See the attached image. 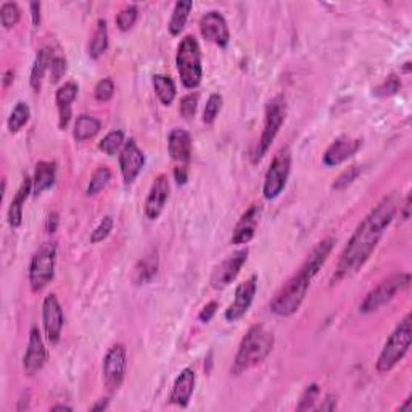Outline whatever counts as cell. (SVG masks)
<instances>
[{
	"instance_id": "obj_9",
	"label": "cell",
	"mask_w": 412,
	"mask_h": 412,
	"mask_svg": "<svg viewBox=\"0 0 412 412\" xmlns=\"http://www.w3.org/2000/svg\"><path fill=\"white\" fill-rule=\"evenodd\" d=\"M290 166H291L290 150L287 147L280 148L277 155L274 157L273 163H271L264 178L263 194L266 200H274L282 194V190L285 189V185H287V180H289Z\"/></svg>"
},
{
	"instance_id": "obj_4",
	"label": "cell",
	"mask_w": 412,
	"mask_h": 412,
	"mask_svg": "<svg viewBox=\"0 0 412 412\" xmlns=\"http://www.w3.org/2000/svg\"><path fill=\"white\" fill-rule=\"evenodd\" d=\"M175 65L180 81L187 89H197L203 78L202 68V50L195 36H185L179 44L178 55H175Z\"/></svg>"
},
{
	"instance_id": "obj_53",
	"label": "cell",
	"mask_w": 412,
	"mask_h": 412,
	"mask_svg": "<svg viewBox=\"0 0 412 412\" xmlns=\"http://www.w3.org/2000/svg\"><path fill=\"white\" fill-rule=\"evenodd\" d=\"M412 408V398H408V401H406V404L400 406V411H411Z\"/></svg>"
},
{
	"instance_id": "obj_28",
	"label": "cell",
	"mask_w": 412,
	"mask_h": 412,
	"mask_svg": "<svg viewBox=\"0 0 412 412\" xmlns=\"http://www.w3.org/2000/svg\"><path fill=\"white\" fill-rule=\"evenodd\" d=\"M192 8H194L192 0H179V2L174 5L173 15H171V19L168 24L169 33L173 34V36H179V34L182 33L185 24H187L189 15L192 12Z\"/></svg>"
},
{
	"instance_id": "obj_48",
	"label": "cell",
	"mask_w": 412,
	"mask_h": 412,
	"mask_svg": "<svg viewBox=\"0 0 412 412\" xmlns=\"http://www.w3.org/2000/svg\"><path fill=\"white\" fill-rule=\"evenodd\" d=\"M174 175H175V180H178V184L187 182V168H185V164L178 166V168L174 169Z\"/></svg>"
},
{
	"instance_id": "obj_26",
	"label": "cell",
	"mask_w": 412,
	"mask_h": 412,
	"mask_svg": "<svg viewBox=\"0 0 412 412\" xmlns=\"http://www.w3.org/2000/svg\"><path fill=\"white\" fill-rule=\"evenodd\" d=\"M53 52L49 47H42L36 55V60H34L33 69H31V87L34 92H39L42 87L45 73L49 71L50 67H52L53 62Z\"/></svg>"
},
{
	"instance_id": "obj_8",
	"label": "cell",
	"mask_w": 412,
	"mask_h": 412,
	"mask_svg": "<svg viewBox=\"0 0 412 412\" xmlns=\"http://www.w3.org/2000/svg\"><path fill=\"white\" fill-rule=\"evenodd\" d=\"M55 261H57V247L55 243H45L34 253L29 266V284L34 291L42 289L53 280Z\"/></svg>"
},
{
	"instance_id": "obj_32",
	"label": "cell",
	"mask_w": 412,
	"mask_h": 412,
	"mask_svg": "<svg viewBox=\"0 0 412 412\" xmlns=\"http://www.w3.org/2000/svg\"><path fill=\"white\" fill-rule=\"evenodd\" d=\"M29 118H31V108H29V105L24 102H18L15 105L13 112L8 118L10 132H18V130L29 121Z\"/></svg>"
},
{
	"instance_id": "obj_29",
	"label": "cell",
	"mask_w": 412,
	"mask_h": 412,
	"mask_svg": "<svg viewBox=\"0 0 412 412\" xmlns=\"http://www.w3.org/2000/svg\"><path fill=\"white\" fill-rule=\"evenodd\" d=\"M100 129H102L100 119L89 117V114H81V117H78L76 123H74L73 135L78 142H84V140L95 137L100 132Z\"/></svg>"
},
{
	"instance_id": "obj_27",
	"label": "cell",
	"mask_w": 412,
	"mask_h": 412,
	"mask_svg": "<svg viewBox=\"0 0 412 412\" xmlns=\"http://www.w3.org/2000/svg\"><path fill=\"white\" fill-rule=\"evenodd\" d=\"M33 192V179L26 178L19 187L17 197L13 198L12 205L8 208V224L12 228H19L23 223V206L26 203L29 194Z\"/></svg>"
},
{
	"instance_id": "obj_20",
	"label": "cell",
	"mask_w": 412,
	"mask_h": 412,
	"mask_svg": "<svg viewBox=\"0 0 412 412\" xmlns=\"http://www.w3.org/2000/svg\"><path fill=\"white\" fill-rule=\"evenodd\" d=\"M334 245H335V240L332 237H327L320 240L319 243H316V247L311 250L308 258H306L304 263L301 264L300 268L301 273H304L311 280H313L316 275H318L319 271L323 269V266L325 264V261H327L329 255L332 253V250H334Z\"/></svg>"
},
{
	"instance_id": "obj_18",
	"label": "cell",
	"mask_w": 412,
	"mask_h": 412,
	"mask_svg": "<svg viewBox=\"0 0 412 412\" xmlns=\"http://www.w3.org/2000/svg\"><path fill=\"white\" fill-rule=\"evenodd\" d=\"M169 198V180L168 175L160 174L157 179L153 180L152 187H150L148 197L145 200L144 209H145V216L148 219H158L160 214L163 213L166 202Z\"/></svg>"
},
{
	"instance_id": "obj_3",
	"label": "cell",
	"mask_w": 412,
	"mask_h": 412,
	"mask_svg": "<svg viewBox=\"0 0 412 412\" xmlns=\"http://www.w3.org/2000/svg\"><path fill=\"white\" fill-rule=\"evenodd\" d=\"M311 285V279L304 273L298 271L295 275L285 282L282 287L279 289L277 293L274 295L273 301H271L269 308L274 314L282 316V318H287V316L295 314L296 311L300 309L301 303H303L306 298V293H308Z\"/></svg>"
},
{
	"instance_id": "obj_5",
	"label": "cell",
	"mask_w": 412,
	"mask_h": 412,
	"mask_svg": "<svg viewBox=\"0 0 412 412\" xmlns=\"http://www.w3.org/2000/svg\"><path fill=\"white\" fill-rule=\"evenodd\" d=\"M411 341H412V323H411V314H408L403 320H401L393 334L388 336V340H386L379 359H377V372H379V374H386V372L393 369L409 351Z\"/></svg>"
},
{
	"instance_id": "obj_40",
	"label": "cell",
	"mask_w": 412,
	"mask_h": 412,
	"mask_svg": "<svg viewBox=\"0 0 412 412\" xmlns=\"http://www.w3.org/2000/svg\"><path fill=\"white\" fill-rule=\"evenodd\" d=\"M361 171H363V169H361V166H358V164L351 166V168L343 171V173H341L338 178L335 179V182H334V185H332V189L341 190V189L348 187V185L353 182V180L361 174Z\"/></svg>"
},
{
	"instance_id": "obj_51",
	"label": "cell",
	"mask_w": 412,
	"mask_h": 412,
	"mask_svg": "<svg viewBox=\"0 0 412 412\" xmlns=\"http://www.w3.org/2000/svg\"><path fill=\"white\" fill-rule=\"evenodd\" d=\"M107 408H108V400H100L97 404L90 408V411H105Z\"/></svg>"
},
{
	"instance_id": "obj_14",
	"label": "cell",
	"mask_w": 412,
	"mask_h": 412,
	"mask_svg": "<svg viewBox=\"0 0 412 412\" xmlns=\"http://www.w3.org/2000/svg\"><path fill=\"white\" fill-rule=\"evenodd\" d=\"M144 163V153L139 148L137 142L134 139L126 140L121 153H119V168H121L124 184L134 182L135 178L140 174V171H142Z\"/></svg>"
},
{
	"instance_id": "obj_25",
	"label": "cell",
	"mask_w": 412,
	"mask_h": 412,
	"mask_svg": "<svg viewBox=\"0 0 412 412\" xmlns=\"http://www.w3.org/2000/svg\"><path fill=\"white\" fill-rule=\"evenodd\" d=\"M57 178V163L55 162H39L36 164V173L33 178V194L41 195L50 189Z\"/></svg>"
},
{
	"instance_id": "obj_17",
	"label": "cell",
	"mask_w": 412,
	"mask_h": 412,
	"mask_svg": "<svg viewBox=\"0 0 412 412\" xmlns=\"http://www.w3.org/2000/svg\"><path fill=\"white\" fill-rule=\"evenodd\" d=\"M363 147V140L361 139H351L348 135H341L335 140L330 147L325 150L323 163L327 168H334V166H338L346 160L353 157V155L358 153V150Z\"/></svg>"
},
{
	"instance_id": "obj_12",
	"label": "cell",
	"mask_w": 412,
	"mask_h": 412,
	"mask_svg": "<svg viewBox=\"0 0 412 412\" xmlns=\"http://www.w3.org/2000/svg\"><path fill=\"white\" fill-rule=\"evenodd\" d=\"M42 320L47 340L52 345H57L60 341V336H62L65 314L62 306H60L58 298L53 293L45 296L42 304Z\"/></svg>"
},
{
	"instance_id": "obj_19",
	"label": "cell",
	"mask_w": 412,
	"mask_h": 412,
	"mask_svg": "<svg viewBox=\"0 0 412 412\" xmlns=\"http://www.w3.org/2000/svg\"><path fill=\"white\" fill-rule=\"evenodd\" d=\"M261 214H263V206H261V203L251 205L250 208L245 211L234 229V235H232L234 245H247L248 242L253 240L256 229H258Z\"/></svg>"
},
{
	"instance_id": "obj_47",
	"label": "cell",
	"mask_w": 412,
	"mask_h": 412,
	"mask_svg": "<svg viewBox=\"0 0 412 412\" xmlns=\"http://www.w3.org/2000/svg\"><path fill=\"white\" fill-rule=\"evenodd\" d=\"M29 8H31V15H33V24L37 28L39 24H41V3L31 2L29 3Z\"/></svg>"
},
{
	"instance_id": "obj_15",
	"label": "cell",
	"mask_w": 412,
	"mask_h": 412,
	"mask_svg": "<svg viewBox=\"0 0 412 412\" xmlns=\"http://www.w3.org/2000/svg\"><path fill=\"white\" fill-rule=\"evenodd\" d=\"M200 33L206 41L214 42L219 47H228L230 33L225 18L219 12H208L200 19Z\"/></svg>"
},
{
	"instance_id": "obj_50",
	"label": "cell",
	"mask_w": 412,
	"mask_h": 412,
	"mask_svg": "<svg viewBox=\"0 0 412 412\" xmlns=\"http://www.w3.org/2000/svg\"><path fill=\"white\" fill-rule=\"evenodd\" d=\"M403 219L404 221H408L409 219V216H411V195H408V197H406V200H404V206H403Z\"/></svg>"
},
{
	"instance_id": "obj_33",
	"label": "cell",
	"mask_w": 412,
	"mask_h": 412,
	"mask_svg": "<svg viewBox=\"0 0 412 412\" xmlns=\"http://www.w3.org/2000/svg\"><path fill=\"white\" fill-rule=\"evenodd\" d=\"M110 180H112V171L107 166H100V168L95 169V173L90 178V182L87 185V195L89 197H94L102 192V190L107 187Z\"/></svg>"
},
{
	"instance_id": "obj_16",
	"label": "cell",
	"mask_w": 412,
	"mask_h": 412,
	"mask_svg": "<svg viewBox=\"0 0 412 412\" xmlns=\"http://www.w3.org/2000/svg\"><path fill=\"white\" fill-rule=\"evenodd\" d=\"M45 361H47V351H45L41 332L37 327H33L29 332V343L23 358V369L26 375H36L44 368Z\"/></svg>"
},
{
	"instance_id": "obj_13",
	"label": "cell",
	"mask_w": 412,
	"mask_h": 412,
	"mask_svg": "<svg viewBox=\"0 0 412 412\" xmlns=\"http://www.w3.org/2000/svg\"><path fill=\"white\" fill-rule=\"evenodd\" d=\"M256 287H258V277L251 275L248 280H245V282H242L235 289L234 303L225 311V319H228L229 323H237L239 319H242L243 316L248 313L250 306L253 303V298L256 295Z\"/></svg>"
},
{
	"instance_id": "obj_44",
	"label": "cell",
	"mask_w": 412,
	"mask_h": 412,
	"mask_svg": "<svg viewBox=\"0 0 412 412\" xmlns=\"http://www.w3.org/2000/svg\"><path fill=\"white\" fill-rule=\"evenodd\" d=\"M65 73H67V60L57 55V57H53L52 67H50V79H52V83H58L65 76Z\"/></svg>"
},
{
	"instance_id": "obj_21",
	"label": "cell",
	"mask_w": 412,
	"mask_h": 412,
	"mask_svg": "<svg viewBox=\"0 0 412 412\" xmlns=\"http://www.w3.org/2000/svg\"><path fill=\"white\" fill-rule=\"evenodd\" d=\"M168 152L174 162L187 164L192 158V137L187 130L174 129L168 137Z\"/></svg>"
},
{
	"instance_id": "obj_45",
	"label": "cell",
	"mask_w": 412,
	"mask_h": 412,
	"mask_svg": "<svg viewBox=\"0 0 412 412\" xmlns=\"http://www.w3.org/2000/svg\"><path fill=\"white\" fill-rule=\"evenodd\" d=\"M216 311H218V301H211L205 306V308L200 311L198 314V319L202 320V323H209L211 319H213V316L216 314Z\"/></svg>"
},
{
	"instance_id": "obj_10",
	"label": "cell",
	"mask_w": 412,
	"mask_h": 412,
	"mask_svg": "<svg viewBox=\"0 0 412 412\" xmlns=\"http://www.w3.org/2000/svg\"><path fill=\"white\" fill-rule=\"evenodd\" d=\"M126 368H128V356L124 345L112 346L103 359V381L108 391L113 393L123 385Z\"/></svg>"
},
{
	"instance_id": "obj_31",
	"label": "cell",
	"mask_w": 412,
	"mask_h": 412,
	"mask_svg": "<svg viewBox=\"0 0 412 412\" xmlns=\"http://www.w3.org/2000/svg\"><path fill=\"white\" fill-rule=\"evenodd\" d=\"M153 89L157 92L160 102L163 105H171L175 98V84L173 78L166 76V74H155L153 76Z\"/></svg>"
},
{
	"instance_id": "obj_42",
	"label": "cell",
	"mask_w": 412,
	"mask_h": 412,
	"mask_svg": "<svg viewBox=\"0 0 412 412\" xmlns=\"http://www.w3.org/2000/svg\"><path fill=\"white\" fill-rule=\"evenodd\" d=\"M113 218L112 216H105V218L100 221V224H98V228L94 230L92 232V235H90V242L92 243H100V242H103L105 239L108 237L110 235V232H112L113 230Z\"/></svg>"
},
{
	"instance_id": "obj_24",
	"label": "cell",
	"mask_w": 412,
	"mask_h": 412,
	"mask_svg": "<svg viewBox=\"0 0 412 412\" xmlns=\"http://www.w3.org/2000/svg\"><path fill=\"white\" fill-rule=\"evenodd\" d=\"M157 273H158V253L155 250H152L148 251L142 259H139L137 264L134 266L132 284L140 287V285L152 282Z\"/></svg>"
},
{
	"instance_id": "obj_6",
	"label": "cell",
	"mask_w": 412,
	"mask_h": 412,
	"mask_svg": "<svg viewBox=\"0 0 412 412\" xmlns=\"http://www.w3.org/2000/svg\"><path fill=\"white\" fill-rule=\"evenodd\" d=\"M264 117L266 118H264L263 134H261L258 147H256L253 158H251V162L253 163L261 162V158H263L266 152L269 150L271 144L274 142L275 135L279 134V129L282 128L285 117H287V100H285L284 95H275V97L271 100L268 107H266Z\"/></svg>"
},
{
	"instance_id": "obj_43",
	"label": "cell",
	"mask_w": 412,
	"mask_h": 412,
	"mask_svg": "<svg viewBox=\"0 0 412 412\" xmlns=\"http://www.w3.org/2000/svg\"><path fill=\"white\" fill-rule=\"evenodd\" d=\"M197 107H198V94H189L180 100L179 112L185 119H190L195 114V112H197Z\"/></svg>"
},
{
	"instance_id": "obj_2",
	"label": "cell",
	"mask_w": 412,
	"mask_h": 412,
	"mask_svg": "<svg viewBox=\"0 0 412 412\" xmlns=\"http://www.w3.org/2000/svg\"><path fill=\"white\" fill-rule=\"evenodd\" d=\"M274 348V335L264 325L256 324L240 341L237 354L230 368V374L240 375L243 372L263 364Z\"/></svg>"
},
{
	"instance_id": "obj_1",
	"label": "cell",
	"mask_w": 412,
	"mask_h": 412,
	"mask_svg": "<svg viewBox=\"0 0 412 412\" xmlns=\"http://www.w3.org/2000/svg\"><path fill=\"white\" fill-rule=\"evenodd\" d=\"M396 209H398L396 195H388V197L381 198L370 209V213L361 221V224L356 228L354 234L351 235L348 245L340 256L338 266H336L334 277H332V285L356 274L368 263L370 255L374 253L375 247L379 245L381 235L393 221Z\"/></svg>"
},
{
	"instance_id": "obj_41",
	"label": "cell",
	"mask_w": 412,
	"mask_h": 412,
	"mask_svg": "<svg viewBox=\"0 0 412 412\" xmlns=\"http://www.w3.org/2000/svg\"><path fill=\"white\" fill-rule=\"evenodd\" d=\"M401 87V81L398 76L391 74V76L386 78V81L381 83L379 87L374 89V94L377 97H390V95L396 94Z\"/></svg>"
},
{
	"instance_id": "obj_39",
	"label": "cell",
	"mask_w": 412,
	"mask_h": 412,
	"mask_svg": "<svg viewBox=\"0 0 412 412\" xmlns=\"http://www.w3.org/2000/svg\"><path fill=\"white\" fill-rule=\"evenodd\" d=\"M320 393L319 390V385L318 384H311L308 388L303 391V395H301L300 398V404H298V411H309V409H314V403L316 400H318V396Z\"/></svg>"
},
{
	"instance_id": "obj_52",
	"label": "cell",
	"mask_w": 412,
	"mask_h": 412,
	"mask_svg": "<svg viewBox=\"0 0 412 412\" xmlns=\"http://www.w3.org/2000/svg\"><path fill=\"white\" fill-rule=\"evenodd\" d=\"M13 76H15L13 69H8V71L5 73V79H3V85H5V87H8V84L13 81V79H15Z\"/></svg>"
},
{
	"instance_id": "obj_22",
	"label": "cell",
	"mask_w": 412,
	"mask_h": 412,
	"mask_svg": "<svg viewBox=\"0 0 412 412\" xmlns=\"http://www.w3.org/2000/svg\"><path fill=\"white\" fill-rule=\"evenodd\" d=\"M195 380H197V377H195L194 369L187 368L180 372L179 377L174 381L173 390H171V395H169L171 403L178 404L180 408H185V406L189 404L190 398H192Z\"/></svg>"
},
{
	"instance_id": "obj_37",
	"label": "cell",
	"mask_w": 412,
	"mask_h": 412,
	"mask_svg": "<svg viewBox=\"0 0 412 412\" xmlns=\"http://www.w3.org/2000/svg\"><path fill=\"white\" fill-rule=\"evenodd\" d=\"M221 108H223V95L211 94L203 112V123L213 124L216 121V118H218Z\"/></svg>"
},
{
	"instance_id": "obj_35",
	"label": "cell",
	"mask_w": 412,
	"mask_h": 412,
	"mask_svg": "<svg viewBox=\"0 0 412 412\" xmlns=\"http://www.w3.org/2000/svg\"><path fill=\"white\" fill-rule=\"evenodd\" d=\"M22 19V10H19L18 3L15 2H5L0 7V22L5 29H12L17 26Z\"/></svg>"
},
{
	"instance_id": "obj_30",
	"label": "cell",
	"mask_w": 412,
	"mask_h": 412,
	"mask_svg": "<svg viewBox=\"0 0 412 412\" xmlns=\"http://www.w3.org/2000/svg\"><path fill=\"white\" fill-rule=\"evenodd\" d=\"M107 49H108V26L105 19H98L97 29H95L89 45L90 58L94 60L100 58L105 52H107Z\"/></svg>"
},
{
	"instance_id": "obj_36",
	"label": "cell",
	"mask_w": 412,
	"mask_h": 412,
	"mask_svg": "<svg viewBox=\"0 0 412 412\" xmlns=\"http://www.w3.org/2000/svg\"><path fill=\"white\" fill-rule=\"evenodd\" d=\"M137 18H139L137 5H126L121 12L118 13L117 26L119 28V31L126 33L134 26L135 22H137Z\"/></svg>"
},
{
	"instance_id": "obj_23",
	"label": "cell",
	"mask_w": 412,
	"mask_h": 412,
	"mask_svg": "<svg viewBox=\"0 0 412 412\" xmlns=\"http://www.w3.org/2000/svg\"><path fill=\"white\" fill-rule=\"evenodd\" d=\"M78 97V84L69 81L65 83L62 87H58L57 94H55V102H57L58 107V114H60V129H65L69 124V119H71V105Z\"/></svg>"
},
{
	"instance_id": "obj_49",
	"label": "cell",
	"mask_w": 412,
	"mask_h": 412,
	"mask_svg": "<svg viewBox=\"0 0 412 412\" xmlns=\"http://www.w3.org/2000/svg\"><path fill=\"white\" fill-rule=\"evenodd\" d=\"M57 225H58V214L52 213L47 219V232L53 234L55 230H57Z\"/></svg>"
},
{
	"instance_id": "obj_7",
	"label": "cell",
	"mask_w": 412,
	"mask_h": 412,
	"mask_svg": "<svg viewBox=\"0 0 412 412\" xmlns=\"http://www.w3.org/2000/svg\"><path fill=\"white\" fill-rule=\"evenodd\" d=\"M409 285H411L409 274L401 273V274L390 275L388 279L381 280L375 289H372L369 293L366 295L364 301L359 306V311L363 314L375 313V311H379L381 306L390 303L396 295L408 289Z\"/></svg>"
},
{
	"instance_id": "obj_54",
	"label": "cell",
	"mask_w": 412,
	"mask_h": 412,
	"mask_svg": "<svg viewBox=\"0 0 412 412\" xmlns=\"http://www.w3.org/2000/svg\"><path fill=\"white\" fill-rule=\"evenodd\" d=\"M52 411H71L69 406H65V404H58V406H53Z\"/></svg>"
},
{
	"instance_id": "obj_34",
	"label": "cell",
	"mask_w": 412,
	"mask_h": 412,
	"mask_svg": "<svg viewBox=\"0 0 412 412\" xmlns=\"http://www.w3.org/2000/svg\"><path fill=\"white\" fill-rule=\"evenodd\" d=\"M123 145H124L123 130H112V132H108L102 140H100L98 148L102 150L105 155H108V157H113V155H117L119 150L123 148Z\"/></svg>"
},
{
	"instance_id": "obj_46",
	"label": "cell",
	"mask_w": 412,
	"mask_h": 412,
	"mask_svg": "<svg viewBox=\"0 0 412 412\" xmlns=\"http://www.w3.org/2000/svg\"><path fill=\"white\" fill-rule=\"evenodd\" d=\"M336 408V396L335 395H327L325 396L324 403H320V406L314 408L316 411H334Z\"/></svg>"
},
{
	"instance_id": "obj_11",
	"label": "cell",
	"mask_w": 412,
	"mask_h": 412,
	"mask_svg": "<svg viewBox=\"0 0 412 412\" xmlns=\"http://www.w3.org/2000/svg\"><path fill=\"white\" fill-rule=\"evenodd\" d=\"M248 259V250H239L235 251L232 256H229L228 259H224L219 266H216L213 274H211V287L214 290H223L228 285L232 284V280L237 277L240 269L243 268V264Z\"/></svg>"
},
{
	"instance_id": "obj_38",
	"label": "cell",
	"mask_w": 412,
	"mask_h": 412,
	"mask_svg": "<svg viewBox=\"0 0 412 412\" xmlns=\"http://www.w3.org/2000/svg\"><path fill=\"white\" fill-rule=\"evenodd\" d=\"M94 94H95V100H97V102H102V103L110 102L114 95V84L112 79L105 78V79H102V81H98L97 85H95Z\"/></svg>"
}]
</instances>
